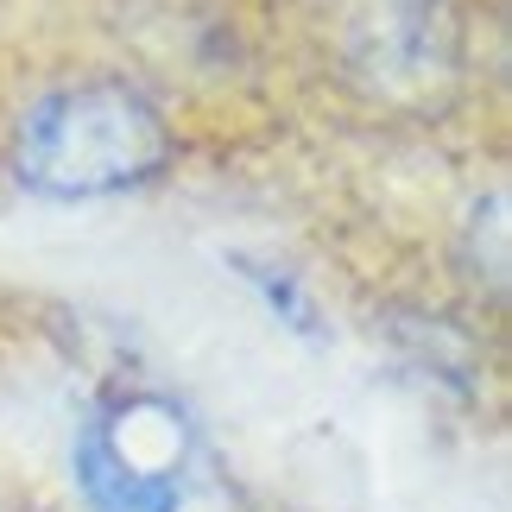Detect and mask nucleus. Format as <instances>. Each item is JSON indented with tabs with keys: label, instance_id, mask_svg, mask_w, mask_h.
<instances>
[{
	"label": "nucleus",
	"instance_id": "f257e3e1",
	"mask_svg": "<svg viewBox=\"0 0 512 512\" xmlns=\"http://www.w3.org/2000/svg\"><path fill=\"white\" fill-rule=\"evenodd\" d=\"M171 165L165 114L127 83H70L26 108L13 133V177L51 203H95L152 184Z\"/></svg>",
	"mask_w": 512,
	"mask_h": 512
},
{
	"label": "nucleus",
	"instance_id": "7ed1b4c3",
	"mask_svg": "<svg viewBox=\"0 0 512 512\" xmlns=\"http://www.w3.org/2000/svg\"><path fill=\"white\" fill-rule=\"evenodd\" d=\"M456 19L443 0H367L348 19V70L392 108H424L456 83Z\"/></svg>",
	"mask_w": 512,
	"mask_h": 512
},
{
	"label": "nucleus",
	"instance_id": "f03ea898",
	"mask_svg": "<svg viewBox=\"0 0 512 512\" xmlns=\"http://www.w3.org/2000/svg\"><path fill=\"white\" fill-rule=\"evenodd\" d=\"M196 456L184 405L165 392H121L95 405L70 443V481L83 512H177Z\"/></svg>",
	"mask_w": 512,
	"mask_h": 512
},
{
	"label": "nucleus",
	"instance_id": "20e7f679",
	"mask_svg": "<svg viewBox=\"0 0 512 512\" xmlns=\"http://www.w3.org/2000/svg\"><path fill=\"white\" fill-rule=\"evenodd\" d=\"M234 266L253 279V291L279 310V317L298 329V336H323V317H317V304H310V291L298 285V279H285V272H272V266H260V260H247V253H234Z\"/></svg>",
	"mask_w": 512,
	"mask_h": 512
}]
</instances>
